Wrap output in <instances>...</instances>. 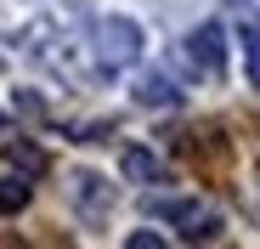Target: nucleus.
Returning <instances> with one entry per match:
<instances>
[{
    "label": "nucleus",
    "mask_w": 260,
    "mask_h": 249,
    "mask_svg": "<svg viewBox=\"0 0 260 249\" xmlns=\"http://www.w3.org/2000/svg\"><path fill=\"white\" fill-rule=\"evenodd\" d=\"M147 210L153 215H164V221H176V232L181 238H221V215L209 210V204H198V198H147Z\"/></svg>",
    "instance_id": "1"
},
{
    "label": "nucleus",
    "mask_w": 260,
    "mask_h": 249,
    "mask_svg": "<svg viewBox=\"0 0 260 249\" xmlns=\"http://www.w3.org/2000/svg\"><path fill=\"white\" fill-rule=\"evenodd\" d=\"M91 40H96L102 68H124V63L142 57V23H130V17H102Z\"/></svg>",
    "instance_id": "2"
},
{
    "label": "nucleus",
    "mask_w": 260,
    "mask_h": 249,
    "mask_svg": "<svg viewBox=\"0 0 260 249\" xmlns=\"http://www.w3.org/2000/svg\"><path fill=\"white\" fill-rule=\"evenodd\" d=\"M187 63L204 74V79H221L226 74V28L221 23H198L187 34Z\"/></svg>",
    "instance_id": "3"
},
{
    "label": "nucleus",
    "mask_w": 260,
    "mask_h": 249,
    "mask_svg": "<svg viewBox=\"0 0 260 249\" xmlns=\"http://www.w3.org/2000/svg\"><path fill=\"white\" fill-rule=\"evenodd\" d=\"M119 170L130 176V181H142V187H153V181H164V164L147 153V147H124V159H119Z\"/></svg>",
    "instance_id": "4"
},
{
    "label": "nucleus",
    "mask_w": 260,
    "mask_h": 249,
    "mask_svg": "<svg viewBox=\"0 0 260 249\" xmlns=\"http://www.w3.org/2000/svg\"><path fill=\"white\" fill-rule=\"evenodd\" d=\"M136 102H142V108H176L181 91L170 85L164 74H147V79H136Z\"/></svg>",
    "instance_id": "5"
},
{
    "label": "nucleus",
    "mask_w": 260,
    "mask_h": 249,
    "mask_svg": "<svg viewBox=\"0 0 260 249\" xmlns=\"http://www.w3.org/2000/svg\"><path fill=\"white\" fill-rule=\"evenodd\" d=\"M74 198H79V210H91V215H102L113 204V193H108L102 176H74Z\"/></svg>",
    "instance_id": "6"
},
{
    "label": "nucleus",
    "mask_w": 260,
    "mask_h": 249,
    "mask_svg": "<svg viewBox=\"0 0 260 249\" xmlns=\"http://www.w3.org/2000/svg\"><path fill=\"white\" fill-rule=\"evenodd\" d=\"M28 198H34V187H28L23 176H0V215H17V210H28Z\"/></svg>",
    "instance_id": "7"
},
{
    "label": "nucleus",
    "mask_w": 260,
    "mask_h": 249,
    "mask_svg": "<svg viewBox=\"0 0 260 249\" xmlns=\"http://www.w3.org/2000/svg\"><path fill=\"white\" fill-rule=\"evenodd\" d=\"M6 153L23 164V170H46V153H40V147H28L23 136H12V142H6Z\"/></svg>",
    "instance_id": "8"
},
{
    "label": "nucleus",
    "mask_w": 260,
    "mask_h": 249,
    "mask_svg": "<svg viewBox=\"0 0 260 249\" xmlns=\"http://www.w3.org/2000/svg\"><path fill=\"white\" fill-rule=\"evenodd\" d=\"M243 57H249V79H254V91H260V34L243 28Z\"/></svg>",
    "instance_id": "9"
},
{
    "label": "nucleus",
    "mask_w": 260,
    "mask_h": 249,
    "mask_svg": "<svg viewBox=\"0 0 260 249\" xmlns=\"http://www.w3.org/2000/svg\"><path fill=\"white\" fill-rule=\"evenodd\" d=\"M130 249H158V232H130Z\"/></svg>",
    "instance_id": "10"
}]
</instances>
